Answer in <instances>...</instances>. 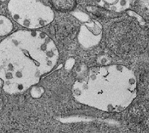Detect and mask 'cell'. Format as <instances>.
<instances>
[{
  "label": "cell",
  "instance_id": "obj_1",
  "mask_svg": "<svg viewBox=\"0 0 149 133\" xmlns=\"http://www.w3.org/2000/svg\"><path fill=\"white\" fill-rule=\"evenodd\" d=\"M52 3L57 10L68 11L74 7L75 0H51Z\"/></svg>",
  "mask_w": 149,
  "mask_h": 133
}]
</instances>
